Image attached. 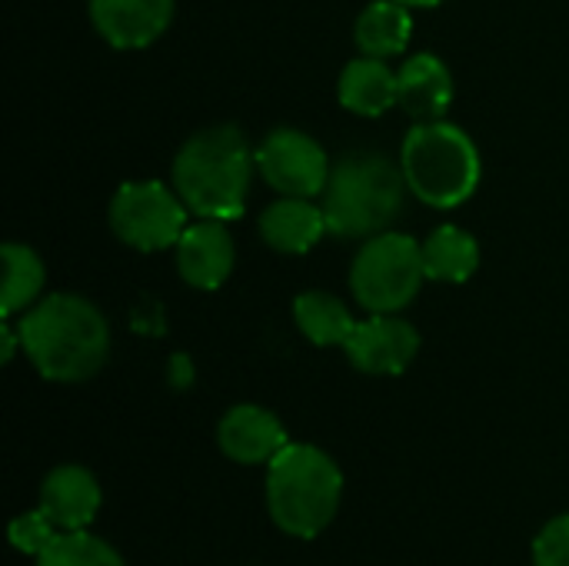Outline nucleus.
Wrapping results in <instances>:
<instances>
[{"mask_svg": "<svg viewBox=\"0 0 569 566\" xmlns=\"http://www.w3.org/2000/svg\"><path fill=\"white\" fill-rule=\"evenodd\" d=\"M327 230V214L310 197H280L260 214V237L277 254H310Z\"/></svg>", "mask_w": 569, "mask_h": 566, "instance_id": "nucleus-15", "label": "nucleus"}, {"mask_svg": "<svg viewBox=\"0 0 569 566\" xmlns=\"http://www.w3.org/2000/svg\"><path fill=\"white\" fill-rule=\"evenodd\" d=\"M533 566H569V514L540 530L533 540Z\"/></svg>", "mask_w": 569, "mask_h": 566, "instance_id": "nucleus-23", "label": "nucleus"}, {"mask_svg": "<svg viewBox=\"0 0 569 566\" xmlns=\"http://www.w3.org/2000/svg\"><path fill=\"white\" fill-rule=\"evenodd\" d=\"M420 350V334L397 314H370L357 320L343 344L347 360L370 377H400Z\"/></svg>", "mask_w": 569, "mask_h": 566, "instance_id": "nucleus-9", "label": "nucleus"}, {"mask_svg": "<svg viewBox=\"0 0 569 566\" xmlns=\"http://www.w3.org/2000/svg\"><path fill=\"white\" fill-rule=\"evenodd\" d=\"M403 167L383 153H350L333 163L323 214L337 237H377L393 227L407 200Z\"/></svg>", "mask_w": 569, "mask_h": 566, "instance_id": "nucleus-4", "label": "nucleus"}, {"mask_svg": "<svg viewBox=\"0 0 569 566\" xmlns=\"http://www.w3.org/2000/svg\"><path fill=\"white\" fill-rule=\"evenodd\" d=\"M190 207L163 180H130L110 200V230L140 254L177 247L183 237Z\"/></svg>", "mask_w": 569, "mask_h": 566, "instance_id": "nucleus-7", "label": "nucleus"}, {"mask_svg": "<svg viewBox=\"0 0 569 566\" xmlns=\"http://www.w3.org/2000/svg\"><path fill=\"white\" fill-rule=\"evenodd\" d=\"M217 444L220 450L233 460V464H270L290 440L283 424L257 407V404H240L230 407L217 427Z\"/></svg>", "mask_w": 569, "mask_h": 566, "instance_id": "nucleus-12", "label": "nucleus"}, {"mask_svg": "<svg viewBox=\"0 0 569 566\" xmlns=\"http://www.w3.org/2000/svg\"><path fill=\"white\" fill-rule=\"evenodd\" d=\"M400 3H407L413 10V7H440L443 0H400Z\"/></svg>", "mask_w": 569, "mask_h": 566, "instance_id": "nucleus-24", "label": "nucleus"}, {"mask_svg": "<svg viewBox=\"0 0 569 566\" xmlns=\"http://www.w3.org/2000/svg\"><path fill=\"white\" fill-rule=\"evenodd\" d=\"M427 280L423 247L410 234L383 230L367 237L350 267V294L370 314H400Z\"/></svg>", "mask_w": 569, "mask_h": 566, "instance_id": "nucleus-6", "label": "nucleus"}, {"mask_svg": "<svg viewBox=\"0 0 569 566\" xmlns=\"http://www.w3.org/2000/svg\"><path fill=\"white\" fill-rule=\"evenodd\" d=\"M423 270L427 280L437 284H467L480 267V244L470 230L457 224L437 227L423 244Z\"/></svg>", "mask_w": 569, "mask_h": 566, "instance_id": "nucleus-18", "label": "nucleus"}, {"mask_svg": "<svg viewBox=\"0 0 569 566\" xmlns=\"http://www.w3.org/2000/svg\"><path fill=\"white\" fill-rule=\"evenodd\" d=\"M60 530L53 527V520L37 507V510H30V514H20L13 524H10V544L20 550V554H40L53 537H57Z\"/></svg>", "mask_w": 569, "mask_h": 566, "instance_id": "nucleus-22", "label": "nucleus"}, {"mask_svg": "<svg viewBox=\"0 0 569 566\" xmlns=\"http://www.w3.org/2000/svg\"><path fill=\"white\" fill-rule=\"evenodd\" d=\"M453 73L437 53H413L397 70V103L417 123L443 120L453 103Z\"/></svg>", "mask_w": 569, "mask_h": 566, "instance_id": "nucleus-13", "label": "nucleus"}, {"mask_svg": "<svg viewBox=\"0 0 569 566\" xmlns=\"http://www.w3.org/2000/svg\"><path fill=\"white\" fill-rule=\"evenodd\" d=\"M47 284L43 260L27 244H3V294H0V314L13 320L17 314L30 310Z\"/></svg>", "mask_w": 569, "mask_h": 566, "instance_id": "nucleus-20", "label": "nucleus"}, {"mask_svg": "<svg viewBox=\"0 0 569 566\" xmlns=\"http://www.w3.org/2000/svg\"><path fill=\"white\" fill-rule=\"evenodd\" d=\"M327 150L303 130L277 127L257 147V173L280 197H320L330 180Z\"/></svg>", "mask_w": 569, "mask_h": 566, "instance_id": "nucleus-8", "label": "nucleus"}, {"mask_svg": "<svg viewBox=\"0 0 569 566\" xmlns=\"http://www.w3.org/2000/svg\"><path fill=\"white\" fill-rule=\"evenodd\" d=\"M20 350L50 384H83L110 357V327L97 304L80 294L40 297L17 320Z\"/></svg>", "mask_w": 569, "mask_h": 566, "instance_id": "nucleus-1", "label": "nucleus"}, {"mask_svg": "<svg viewBox=\"0 0 569 566\" xmlns=\"http://www.w3.org/2000/svg\"><path fill=\"white\" fill-rule=\"evenodd\" d=\"M40 510L53 520L60 534L83 530L100 510V484L87 467H53L40 484Z\"/></svg>", "mask_w": 569, "mask_h": 566, "instance_id": "nucleus-14", "label": "nucleus"}, {"mask_svg": "<svg viewBox=\"0 0 569 566\" xmlns=\"http://www.w3.org/2000/svg\"><path fill=\"white\" fill-rule=\"evenodd\" d=\"M177 270L180 280L193 290H220L237 264V247L223 220H197L177 240Z\"/></svg>", "mask_w": 569, "mask_h": 566, "instance_id": "nucleus-10", "label": "nucleus"}, {"mask_svg": "<svg viewBox=\"0 0 569 566\" xmlns=\"http://www.w3.org/2000/svg\"><path fill=\"white\" fill-rule=\"evenodd\" d=\"M337 100L357 117H380L397 107V70L383 57H357L340 70Z\"/></svg>", "mask_w": 569, "mask_h": 566, "instance_id": "nucleus-16", "label": "nucleus"}, {"mask_svg": "<svg viewBox=\"0 0 569 566\" xmlns=\"http://www.w3.org/2000/svg\"><path fill=\"white\" fill-rule=\"evenodd\" d=\"M343 497V474L313 444H287L267 464V510L273 524L300 540L330 527Z\"/></svg>", "mask_w": 569, "mask_h": 566, "instance_id": "nucleus-3", "label": "nucleus"}, {"mask_svg": "<svg viewBox=\"0 0 569 566\" xmlns=\"http://www.w3.org/2000/svg\"><path fill=\"white\" fill-rule=\"evenodd\" d=\"M37 566H123V560L107 540L87 530H63L37 554Z\"/></svg>", "mask_w": 569, "mask_h": 566, "instance_id": "nucleus-21", "label": "nucleus"}, {"mask_svg": "<svg viewBox=\"0 0 569 566\" xmlns=\"http://www.w3.org/2000/svg\"><path fill=\"white\" fill-rule=\"evenodd\" d=\"M173 0H90L93 30L117 50L150 47L167 33Z\"/></svg>", "mask_w": 569, "mask_h": 566, "instance_id": "nucleus-11", "label": "nucleus"}, {"mask_svg": "<svg viewBox=\"0 0 569 566\" xmlns=\"http://www.w3.org/2000/svg\"><path fill=\"white\" fill-rule=\"evenodd\" d=\"M413 37V17L410 7L400 0H373L360 10L353 23V40L360 53L367 57H397L407 50Z\"/></svg>", "mask_w": 569, "mask_h": 566, "instance_id": "nucleus-17", "label": "nucleus"}, {"mask_svg": "<svg viewBox=\"0 0 569 566\" xmlns=\"http://www.w3.org/2000/svg\"><path fill=\"white\" fill-rule=\"evenodd\" d=\"M293 320L300 327V334L317 344V347H343L347 337L353 334L357 320L350 314V307L327 294V290H307L293 300Z\"/></svg>", "mask_w": 569, "mask_h": 566, "instance_id": "nucleus-19", "label": "nucleus"}, {"mask_svg": "<svg viewBox=\"0 0 569 566\" xmlns=\"http://www.w3.org/2000/svg\"><path fill=\"white\" fill-rule=\"evenodd\" d=\"M257 173V150L233 123L197 130L173 157V187L203 220H233L247 210L250 183Z\"/></svg>", "mask_w": 569, "mask_h": 566, "instance_id": "nucleus-2", "label": "nucleus"}, {"mask_svg": "<svg viewBox=\"0 0 569 566\" xmlns=\"http://www.w3.org/2000/svg\"><path fill=\"white\" fill-rule=\"evenodd\" d=\"M400 167L410 193L437 210L467 203L483 180V160L473 137L450 120L413 123L400 147Z\"/></svg>", "mask_w": 569, "mask_h": 566, "instance_id": "nucleus-5", "label": "nucleus"}]
</instances>
